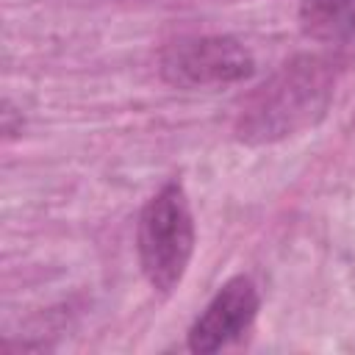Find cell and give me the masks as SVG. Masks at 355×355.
Returning a JSON list of instances; mask_svg holds the SVG:
<instances>
[{
	"label": "cell",
	"instance_id": "1",
	"mask_svg": "<svg viewBox=\"0 0 355 355\" xmlns=\"http://www.w3.org/2000/svg\"><path fill=\"white\" fill-rule=\"evenodd\" d=\"M333 97V69L319 55H294L277 67L241 105L236 139L275 144L316 125Z\"/></svg>",
	"mask_w": 355,
	"mask_h": 355
},
{
	"label": "cell",
	"instance_id": "2",
	"mask_svg": "<svg viewBox=\"0 0 355 355\" xmlns=\"http://www.w3.org/2000/svg\"><path fill=\"white\" fill-rule=\"evenodd\" d=\"M136 250L141 275L155 291L172 294L183 283L194 255V216L178 180L164 183L144 202L136 225Z\"/></svg>",
	"mask_w": 355,
	"mask_h": 355
},
{
	"label": "cell",
	"instance_id": "3",
	"mask_svg": "<svg viewBox=\"0 0 355 355\" xmlns=\"http://www.w3.org/2000/svg\"><path fill=\"white\" fill-rule=\"evenodd\" d=\"M252 72V53L233 36H183L161 53V78L178 89L230 86Z\"/></svg>",
	"mask_w": 355,
	"mask_h": 355
},
{
	"label": "cell",
	"instance_id": "4",
	"mask_svg": "<svg viewBox=\"0 0 355 355\" xmlns=\"http://www.w3.org/2000/svg\"><path fill=\"white\" fill-rule=\"evenodd\" d=\"M258 308H261V297L255 283L247 275L230 277L189 327L186 336L189 349L205 355L239 341L252 327Z\"/></svg>",
	"mask_w": 355,
	"mask_h": 355
},
{
	"label": "cell",
	"instance_id": "5",
	"mask_svg": "<svg viewBox=\"0 0 355 355\" xmlns=\"http://www.w3.org/2000/svg\"><path fill=\"white\" fill-rule=\"evenodd\" d=\"M300 28L316 42H344L355 33V0H300Z\"/></svg>",
	"mask_w": 355,
	"mask_h": 355
}]
</instances>
